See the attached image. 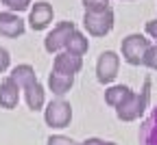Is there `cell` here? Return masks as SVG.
Instances as JSON below:
<instances>
[{
  "mask_svg": "<svg viewBox=\"0 0 157 145\" xmlns=\"http://www.w3.org/2000/svg\"><path fill=\"white\" fill-rule=\"evenodd\" d=\"M148 102H151V76L144 78V85H142L140 93H133L120 108H116V117L120 121H135L148 108Z\"/></svg>",
  "mask_w": 157,
  "mask_h": 145,
  "instance_id": "6da1fadb",
  "label": "cell"
},
{
  "mask_svg": "<svg viewBox=\"0 0 157 145\" xmlns=\"http://www.w3.org/2000/svg\"><path fill=\"white\" fill-rule=\"evenodd\" d=\"M148 50H151V41L140 33H131L122 39V58L129 65H144Z\"/></svg>",
  "mask_w": 157,
  "mask_h": 145,
  "instance_id": "7a4b0ae2",
  "label": "cell"
},
{
  "mask_svg": "<svg viewBox=\"0 0 157 145\" xmlns=\"http://www.w3.org/2000/svg\"><path fill=\"white\" fill-rule=\"evenodd\" d=\"M70 119H72V106H70V102H66L61 97L52 100L44 111V121L50 128H66Z\"/></svg>",
  "mask_w": 157,
  "mask_h": 145,
  "instance_id": "3957f363",
  "label": "cell"
},
{
  "mask_svg": "<svg viewBox=\"0 0 157 145\" xmlns=\"http://www.w3.org/2000/svg\"><path fill=\"white\" fill-rule=\"evenodd\" d=\"M118 67H120V56L113 50H105L98 54L96 61V80L101 85H109L113 82V78L118 76Z\"/></svg>",
  "mask_w": 157,
  "mask_h": 145,
  "instance_id": "277c9868",
  "label": "cell"
},
{
  "mask_svg": "<svg viewBox=\"0 0 157 145\" xmlns=\"http://www.w3.org/2000/svg\"><path fill=\"white\" fill-rule=\"evenodd\" d=\"M83 26L92 37H105L113 28V11H101V13H87L83 15Z\"/></svg>",
  "mask_w": 157,
  "mask_h": 145,
  "instance_id": "5b68a950",
  "label": "cell"
},
{
  "mask_svg": "<svg viewBox=\"0 0 157 145\" xmlns=\"http://www.w3.org/2000/svg\"><path fill=\"white\" fill-rule=\"evenodd\" d=\"M74 30H76L74 22H68V19H66V22H59V24L46 35V39H44L46 52H59L61 48H66Z\"/></svg>",
  "mask_w": 157,
  "mask_h": 145,
  "instance_id": "8992f818",
  "label": "cell"
},
{
  "mask_svg": "<svg viewBox=\"0 0 157 145\" xmlns=\"http://www.w3.org/2000/svg\"><path fill=\"white\" fill-rule=\"evenodd\" d=\"M52 15H55V11H52L50 2H46V0L35 2L33 9H31V13H29V24H31L33 30H44L52 22Z\"/></svg>",
  "mask_w": 157,
  "mask_h": 145,
  "instance_id": "52a82bcc",
  "label": "cell"
},
{
  "mask_svg": "<svg viewBox=\"0 0 157 145\" xmlns=\"http://www.w3.org/2000/svg\"><path fill=\"white\" fill-rule=\"evenodd\" d=\"M81 67H83V58L74 56L70 52H59L52 61V72L63 74V76H74Z\"/></svg>",
  "mask_w": 157,
  "mask_h": 145,
  "instance_id": "ba28073f",
  "label": "cell"
},
{
  "mask_svg": "<svg viewBox=\"0 0 157 145\" xmlns=\"http://www.w3.org/2000/svg\"><path fill=\"white\" fill-rule=\"evenodd\" d=\"M24 19L20 17L17 13L11 11H2L0 13V35L5 37H20L24 33Z\"/></svg>",
  "mask_w": 157,
  "mask_h": 145,
  "instance_id": "9c48e42d",
  "label": "cell"
},
{
  "mask_svg": "<svg viewBox=\"0 0 157 145\" xmlns=\"http://www.w3.org/2000/svg\"><path fill=\"white\" fill-rule=\"evenodd\" d=\"M17 102H20V87L7 76L2 82H0V106L11 111V108L17 106Z\"/></svg>",
  "mask_w": 157,
  "mask_h": 145,
  "instance_id": "30bf717a",
  "label": "cell"
},
{
  "mask_svg": "<svg viewBox=\"0 0 157 145\" xmlns=\"http://www.w3.org/2000/svg\"><path fill=\"white\" fill-rule=\"evenodd\" d=\"M140 145H157V106L140 126Z\"/></svg>",
  "mask_w": 157,
  "mask_h": 145,
  "instance_id": "8fae6325",
  "label": "cell"
},
{
  "mask_svg": "<svg viewBox=\"0 0 157 145\" xmlns=\"http://www.w3.org/2000/svg\"><path fill=\"white\" fill-rule=\"evenodd\" d=\"M9 78L15 82V85L20 87V89H26L31 82H35L37 80V76H35V69L29 65V63H22V65H15L13 69H11V74H9Z\"/></svg>",
  "mask_w": 157,
  "mask_h": 145,
  "instance_id": "7c38bea8",
  "label": "cell"
},
{
  "mask_svg": "<svg viewBox=\"0 0 157 145\" xmlns=\"http://www.w3.org/2000/svg\"><path fill=\"white\" fill-rule=\"evenodd\" d=\"M131 95H133V91L127 85H113V87H109L105 91V102L109 106H113V108H120Z\"/></svg>",
  "mask_w": 157,
  "mask_h": 145,
  "instance_id": "4fadbf2b",
  "label": "cell"
},
{
  "mask_svg": "<svg viewBox=\"0 0 157 145\" xmlns=\"http://www.w3.org/2000/svg\"><path fill=\"white\" fill-rule=\"evenodd\" d=\"M22 91H24V100H26V104H29L31 111H39L44 106V87H42L39 80L31 82V85L26 89H22Z\"/></svg>",
  "mask_w": 157,
  "mask_h": 145,
  "instance_id": "5bb4252c",
  "label": "cell"
},
{
  "mask_svg": "<svg viewBox=\"0 0 157 145\" xmlns=\"http://www.w3.org/2000/svg\"><path fill=\"white\" fill-rule=\"evenodd\" d=\"M74 85V76H63V74H57V72H50L48 74V87L55 95H63L72 89Z\"/></svg>",
  "mask_w": 157,
  "mask_h": 145,
  "instance_id": "9a60e30c",
  "label": "cell"
},
{
  "mask_svg": "<svg viewBox=\"0 0 157 145\" xmlns=\"http://www.w3.org/2000/svg\"><path fill=\"white\" fill-rule=\"evenodd\" d=\"M87 48H90L87 37H85L83 33L74 30L72 37H70V41H68V46H66V52H70V54H74V56H83V54L87 52Z\"/></svg>",
  "mask_w": 157,
  "mask_h": 145,
  "instance_id": "2e32d148",
  "label": "cell"
},
{
  "mask_svg": "<svg viewBox=\"0 0 157 145\" xmlns=\"http://www.w3.org/2000/svg\"><path fill=\"white\" fill-rule=\"evenodd\" d=\"M87 13H101L109 9V0H81Z\"/></svg>",
  "mask_w": 157,
  "mask_h": 145,
  "instance_id": "e0dca14e",
  "label": "cell"
},
{
  "mask_svg": "<svg viewBox=\"0 0 157 145\" xmlns=\"http://www.w3.org/2000/svg\"><path fill=\"white\" fill-rule=\"evenodd\" d=\"M2 5H5L11 13H15V11H24V9H29L31 0H2Z\"/></svg>",
  "mask_w": 157,
  "mask_h": 145,
  "instance_id": "ac0fdd59",
  "label": "cell"
},
{
  "mask_svg": "<svg viewBox=\"0 0 157 145\" xmlns=\"http://www.w3.org/2000/svg\"><path fill=\"white\" fill-rule=\"evenodd\" d=\"M46 143H48V145H78V143H74L70 136H63V134H50Z\"/></svg>",
  "mask_w": 157,
  "mask_h": 145,
  "instance_id": "d6986e66",
  "label": "cell"
},
{
  "mask_svg": "<svg viewBox=\"0 0 157 145\" xmlns=\"http://www.w3.org/2000/svg\"><path fill=\"white\" fill-rule=\"evenodd\" d=\"M144 65H146V67H151V69H157V44H155V46H151V50L146 52Z\"/></svg>",
  "mask_w": 157,
  "mask_h": 145,
  "instance_id": "ffe728a7",
  "label": "cell"
},
{
  "mask_svg": "<svg viewBox=\"0 0 157 145\" xmlns=\"http://www.w3.org/2000/svg\"><path fill=\"white\" fill-rule=\"evenodd\" d=\"M11 65V56H9V50L0 46V74H2L7 67Z\"/></svg>",
  "mask_w": 157,
  "mask_h": 145,
  "instance_id": "44dd1931",
  "label": "cell"
},
{
  "mask_svg": "<svg viewBox=\"0 0 157 145\" xmlns=\"http://www.w3.org/2000/svg\"><path fill=\"white\" fill-rule=\"evenodd\" d=\"M146 33L157 41V19H151V22H146Z\"/></svg>",
  "mask_w": 157,
  "mask_h": 145,
  "instance_id": "7402d4cb",
  "label": "cell"
},
{
  "mask_svg": "<svg viewBox=\"0 0 157 145\" xmlns=\"http://www.w3.org/2000/svg\"><path fill=\"white\" fill-rule=\"evenodd\" d=\"M103 143V139H96V136H90V139H85L83 143H78V145H101Z\"/></svg>",
  "mask_w": 157,
  "mask_h": 145,
  "instance_id": "603a6c76",
  "label": "cell"
},
{
  "mask_svg": "<svg viewBox=\"0 0 157 145\" xmlns=\"http://www.w3.org/2000/svg\"><path fill=\"white\" fill-rule=\"evenodd\" d=\"M101 145H118V143H111V141H103Z\"/></svg>",
  "mask_w": 157,
  "mask_h": 145,
  "instance_id": "cb8c5ba5",
  "label": "cell"
}]
</instances>
